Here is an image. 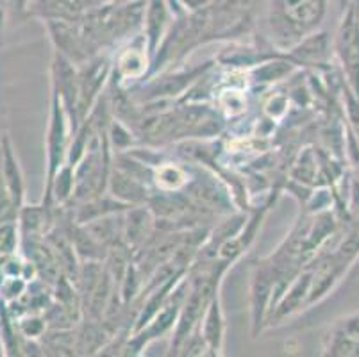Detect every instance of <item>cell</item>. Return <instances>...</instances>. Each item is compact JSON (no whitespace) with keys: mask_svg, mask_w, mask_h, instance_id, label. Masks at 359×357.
<instances>
[{"mask_svg":"<svg viewBox=\"0 0 359 357\" xmlns=\"http://www.w3.org/2000/svg\"><path fill=\"white\" fill-rule=\"evenodd\" d=\"M107 4L123 6V4H133V2H140V0H106Z\"/></svg>","mask_w":359,"mask_h":357,"instance_id":"21","label":"cell"},{"mask_svg":"<svg viewBox=\"0 0 359 357\" xmlns=\"http://www.w3.org/2000/svg\"><path fill=\"white\" fill-rule=\"evenodd\" d=\"M13 2H15V6H16V8H18V9H20V11H25L31 0H13Z\"/></svg>","mask_w":359,"mask_h":357,"instance_id":"22","label":"cell"},{"mask_svg":"<svg viewBox=\"0 0 359 357\" xmlns=\"http://www.w3.org/2000/svg\"><path fill=\"white\" fill-rule=\"evenodd\" d=\"M276 293V274L270 261H257L250 274V316H252V334L256 338L269 323L270 307Z\"/></svg>","mask_w":359,"mask_h":357,"instance_id":"5","label":"cell"},{"mask_svg":"<svg viewBox=\"0 0 359 357\" xmlns=\"http://www.w3.org/2000/svg\"><path fill=\"white\" fill-rule=\"evenodd\" d=\"M150 67H152V55H150L143 34L130 38L126 47L120 48L115 59L118 86L126 88L133 83L143 81L145 77H149Z\"/></svg>","mask_w":359,"mask_h":357,"instance_id":"8","label":"cell"},{"mask_svg":"<svg viewBox=\"0 0 359 357\" xmlns=\"http://www.w3.org/2000/svg\"><path fill=\"white\" fill-rule=\"evenodd\" d=\"M215 61H205V63L190 68H177V70L168 68L165 72H159V74L149 77V81L136 90L138 93H136L135 100L142 104H152L179 98L186 91H190L202 77H205V74L213 68Z\"/></svg>","mask_w":359,"mask_h":357,"instance_id":"2","label":"cell"},{"mask_svg":"<svg viewBox=\"0 0 359 357\" xmlns=\"http://www.w3.org/2000/svg\"><path fill=\"white\" fill-rule=\"evenodd\" d=\"M113 61L109 54L93 55L90 61L79 67V102H77V127L90 116L95 104L99 102L104 84L113 70Z\"/></svg>","mask_w":359,"mask_h":357,"instance_id":"4","label":"cell"},{"mask_svg":"<svg viewBox=\"0 0 359 357\" xmlns=\"http://www.w3.org/2000/svg\"><path fill=\"white\" fill-rule=\"evenodd\" d=\"M288 111V98L283 97V95H272L269 98V102L264 104V113L266 116L272 118V120H279L283 118Z\"/></svg>","mask_w":359,"mask_h":357,"instance_id":"18","label":"cell"},{"mask_svg":"<svg viewBox=\"0 0 359 357\" xmlns=\"http://www.w3.org/2000/svg\"><path fill=\"white\" fill-rule=\"evenodd\" d=\"M329 50V38L325 32H313V34L306 36L302 41L290 48L286 52V58L292 61L295 67H302V65H318L322 63L327 55Z\"/></svg>","mask_w":359,"mask_h":357,"instance_id":"11","label":"cell"},{"mask_svg":"<svg viewBox=\"0 0 359 357\" xmlns=\"http://www.w3.org/2000/svg\"><path fill=\"white\" fill-rule=\"evenodd\" d=\"M0 304H2V297H0Z\"/></svg>","mask_w":359,"mask_h":357,"instance_id":"23","label":"cell"},{"mask_svg":"<svg viewBox=\"0 0 359 357\" xmlns=\"http://www.w3.org/2000/svg\"><path fill=\"white\" fill-rule=\"evenodd\" d=\"M0 165H2V175H4L13 204H15L16 211L20 213V209L25 204V181L9 134H4L0 140Z\"/></svg>","mask_w":359,"mask_h":357,"instance_id":"9","label":"cell"},{"mask_svg":"<svg viewBox=\"0 0 359 357\" xmlns=\"http://www.w3.org/2000/svg\"><path fill=\"white\" fill-rule=\"evenodd\" d=\"M218 107L225 116H240L247 109V97L238 86H227L218 91Z\"/></svg>","mask_w":359,"mask_h":357,"instance_id":"14","label":"cell"},{"mask_svg":"<svg viewBox=\"0 0 359 357\" xmlns=\"http://www.w3.org/2000/svg\"><path fill=\"white\" fill-rule=\"evenodd\" d=\"M147 224H145V213L143 211H130L129 222H127V240L129 243H142L145 240Z\"/></svg>","mask_w":359,"mask_h":357,"instance_id":"16","label":"cell"},{"mask_svg":"<svg viewBox=\"0 0 359 357\" xmlns=\"http://www.w3.org/2000/svg\"><path fill=\"white\" fill-rule=\"evenodd\" d=\"M184 13L188 11L175 4V0H145L142 34L152 58L161 47L163 39L168 34L170 27L174 25L175 18Z\"/></svg>","mask_w":359,"mask_h":357,"instance_id":"6","label":"cell"},{"mask_svg":"<svg viewBox=\"0 0 359 357\" xmlns=\"http://www.w3.org/2000/svg\"><path fill=\"white\" fill-rule=\"evenodd\" d=\"M336 52L341 59L352 90L355 95H359V16L355 6H348L347 15L339 24L338 36H336Z\"/></svg>","mask_w":359,"mask_h":357,"instance_id":"7","label":"cell"},{"mask_svg":"<svg viewBox=\"0 0 359 357\" xmlns=\"http://www.w3.org/2000/svg\"><path fill=\"white\" fill-rule=\"evenodd\" d=\"M201 334L205 346H208V352L211 356H220L222 350H224L225 320L218 291L211 297L210 304L205 307L204 316L201 320Z\"/></svg>","mask_w":359,"mask_h":357,"instance_id":"10","label":"cell"},{"mask_svg":"<svg viewBox=\"0 0 359 357\" xmlns=\"http://www.w3.org/2000/svg\"><path fill=\"white\" fill-rule=\"evenodd\" d=\"M329 0H269L264 38L277 52H288L324 24Z\"/></svg>","mask_w":359,"mask_h":357,"instance_id":"1","label":"cell"},{"mask_svg":"<svg viewBox=\"0 0 359 357\" xmlns=\"http://www.w3.org/2000/svg\"><path fill=\"white\" fill-rule=\"evenodd\" d=\"M0 140H2V134H0Z\"/></svg>","mask_w":359,"mask_h":357,"instance_id":"24","label":"cell"},{"mask_svg":"<svg viewBox=\"0 0 359 357\" xmlns=\"http://www.w3.org/2000/svg\"><path fill=\"white\" fill-rule=\"evenodd\" d=\"M72 118L65 107L60 95L52 90L50 93V113H48L47 127V184L45 189L52 184L55 173L67 163L68 150H70Z\"/></svg>","mask_w":359,"mask_h":357,"instance_id":"3","label":"cell"},{"mask_svg":"<svg viewBox=\"0 0 359 357\" xmlns=\"http://www.w3.org/2000/svg\"><path fill=\"white\" fill-rule=\"evenodd\" d=\"M215 2H217V0H175V4H179L184 11L188 13L202 11V9L213 6Z\"/></svg>","mask_w":359,"mask_h":357,"instance_id":"19","label":"cell"},{"mask_svg":"<svg viewBox=\"0 0 359 357\" xmlns=\"http://www.w3.org/2000/svg\"><path fill=\"white\" fill-rule=\"evenodd\" d=\"M20 227L16 220L0 222V260L16 254L20 243Z\"/></svg>","mask_w":359,"mask_h":357,"instance_id":"15","label":"cell"},{"mask_svg":"<svg viewBox=\"0 0 359 357\" xmlns=\"http://www.w3.org/2000/svg\"><path fill=\"white\" fill-rule=\"evenodd\" d=\"M8 16H9L8 0H0V34L4 32L6 24H8Z\"/></svg>","mask_w":359,"mask_h":357,"instance_id":"20","label":"cell"},{"mask_svg":"<svg viewBox=\"0 0 359 357\" xmlns=\"http://www.w3.org/2000/svg\"><path fill=\"white\" fill-rule=\"evenodd\" d=\"M18 327H20L22 336L31 339H38L41 334L45 332V322L43 318H40L38 314L27 313L24 318L18 320Z\"/></svg>","mask_w":359,"mask_h":357,"instance_id":"17","label":"cell"},{"mask_svg":"<svg viewBox=\"0 0 359 357\" xmlns=\"http://www.w3.org/2000/svg\"><path fill=\"white\" fill-rule=\"evenodd\" d=\"M111 193L116 201L123 202L127 206L142 204L147 201V186L142 179H138L133 173L126 170H116L111 177Z\"/></svg>","mask_w":359,"mask_h":357,"instance_id":"12","label":"cell"},{"mask_svg":"<svg viewBox=\"0 0 359 357\" xmlns=\"http://www.w3.org/2000/svg\"><path fill=\"white\" fill-rule=\"evenodd\" d=\"M188 172L175 163H158L152 170V181L163 193H177L188 184Z\"/></svg>","mask_w":359,"mask_h":357,"instance_id":"13","label":"cell"}]
</instances>
